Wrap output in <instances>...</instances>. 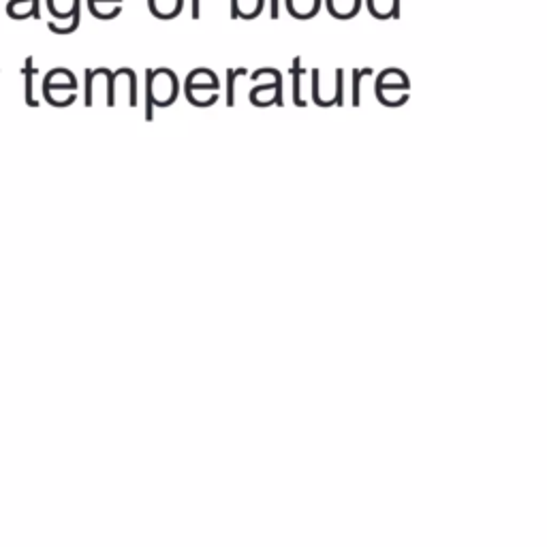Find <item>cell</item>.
<instances>
[{
    "mask_svg": "<svg viewBox=\"0 0 547 547\" xmlns=\"http://www.w3.org/2000/svg\"><path fill=\"white\" fill-rule=\"evenodd\" d=\"M150 97L154 95V99L159 101L161 105H167L169 101H174L176 97V77L174 73L169 71H159V73H150Z\"/></svg>",
    "mask_w": 547,
    "mask_h": 547,
    "instance_id": "6da1fadb",
    "label": "cell"
},
{
    "mask_svg": "<svg viewBox=\"0 0 547 547\" xmlns=\"http://www.w3.org/2000/svg\"><path fill=\"white\" fill-rule=\"evenodd\" d=\"M265 9V0H231L233 20H255Z\"/></svg>",
    "mask_w": 547,
    "mask_h": 547,
    "instance_id": "7a4b0ae2",
    "label": "cell"
},
{
    "mask_svg": "<svg viewBox=\"0 0 547 547\" xmlns=\"http://www.w3.org/2000/svg\"><path fill=\"white\" fill-rule=\"evenodd\" d=\"M148 9L159 20H174L184 9V0H148Z\"/></svg>",
    "mask_w": 547,
    "mask_h": 547,
    "instance_id": "3957f363",
    "label": "cell"
},
{
    "mask_svg": "<svg viewBox=\"0 0 547 547\" xmlns=\"http://www.w3.org/2000/svg\"><path fill=\"white\" fill-rule=\"evenodd\" d=\"M325 7L336 20H351L362 9V0H325Z\"/></svg>",
    "mask_w": 547,
    "mask_h": 547,
    "instance_id": "277c9868",
    "label": "cell"
},
{
    "mask_svg": "<svg viewBox=\"0 0 547 547\" xmlns=\"http://www.w3.org/2000/svg\"><path fill=\"white\" fill-rule=\"evenodd\" d=\"M287 11L298 20H310L321 11V0H285Z\"/></svg>",
    "mask_w": 547,
    "mask_h": 547,
    "instance_id": "5b68a950",
    "label": "cell"
},
{
    "mask_svg": "<svg viewBox=\"0 0 547 547\" xmlns=\"http://www.w3.org/2000/svg\"><path fill=\"white\" fill-rule=\"evenodd\" d=\"M368 11L377 20H389L400 18V0H366Z\"/></svg>",
    "mask_w": 547,
    "mask_h": 547,
    "instance_id": "8992f818",
    "label": "cell"
},
{
    "mask_svg": "<svg viewBox=\"0 0 547 547\" xmlns=\"http://www.w3.org/2000/svg\"><path fill=\"white\" fill-rule=\"evenodd\" d=\"M7 13L15 20L24 18H39V0H11L7 5Z\"/></svg>",
    "mask_w": 547,
    "mask_h": 547,
    "instance_id": "52a82bcc",
    "label": "cell"
},
{
    "mask_svg": "<svg viewBox=\"0 0 547 547\" xmlns=\"http://www.w3.org/2000/svg\"><path fill=\"white\" fill-rule=\"evenodd\" d=\"M88 9L99 20H114L122 13V3H103V0H88Z\"/></svg>",
    "mask_w": 547,
    "mask_h": 547,
    "instance_id": "ba28073f",
    "label": "cell"
},
{
    "mask_svg": "<svg viewBox=\"0 0 547 547\" xmlns=\"http://www.w3.org/2000/svg\"><path fill=\"white\" fill-rule=\"evenodd\" d=\"M48 7L54 18L67 20L69 15H73L77 9H80V0H48Z\"/></svg>",
    "mask_w": 547,
    "mask_h": 547,
    "instance_id": "9c48e42d",
    "label": "cell"
},
{
    "mask_svg": "<svg viewBox=\"0 0 547 547\" xmlns=\"http://www.w3.org/2000/svg\"><path fill=\"white\" fill-rule=\"evenodd\" d=\"M80 15H82V9H77L73 15H69L67 18V24H56V22H50L48 28L52 30V33H58V35H69L73 33V30L80 26Z\"/></svg>",
    "mask_w": 547,
    "mask_h": 547,
    "instance_id": "30bf717a",
    "label": "cell"
},
{
    "mask_svg": "<svg viewBox=\"0 0 547 547\" xmlns=\"http://www.w3.org/2000/svg\"><path fill=\"white\" fill-rule=\"evenodd\" d=\"M270 3V15L272 20H278V13H280V0H268Z\"/></svg>",
    "mask_w": 547,
    "mask_h": 547,
    "instance_id": "8fae6325",
    "label": "cell"
},
{
    "mask_svg": "<svg viewBox=\"0 0 547 547\" xmlns=\"http://www.w3.org/2000/svg\"><path fill=\"white\" fill-rule=\"evenodd\" d=\"M191 3H193V20H197L201 13V0H191Z\"/></svg>",
    "mask_w": 547,
    "mask_h": 547,
    "instance_id": "7c38bea8",
    "label": "cell"
},
{
    "mask_svg": "<svg viewBox=\"0 0 547 547\" xmlns=\"http://www.w3.org/2000/svg\"><path fill=\"white\" fill-rule=\"evenodd\" d=\"M103 3H122V0H103Z\"/></svg>",
    "mask_w": 547,
    "mask_h": 547,
    "instance_id": "4fadbf2b",
    "label": "cell"
}]
</instances>
